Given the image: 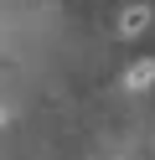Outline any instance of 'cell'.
Wrapping results in <instances>:
<instances>
[{
    "label": "cell",
    "instance_id": "6da1fadb",
    "mask_svg": "<svg viewBox=\"0 0 155 160\" xmlns=\"http://www.w3.org/2000/svg\"><path fill=\"white\" fill-rule=\"evenodd\" d=\"M150 21H155L150 5H129V11L119 16V31H124V36H145V31H150Z\"/></svg>",
    "mask_w": 155,
    "mask_h": 160
},
{
    "label": "cell",
    "instance_id": "7a4b0ae2",
    "mask_svg": "<svg viewBox=\"0 0 155 160\" xmlns=\"http://www.w3.org/2000/svg\"><path fill=\"white\" fill-rule=\"evenodd\" d=\"M150 83H155V62H150V57H140V62L129 67V88H150Z\"/></svg>",
    "mask_w": 155,
    "mask_h": 160
}]
</instances>
